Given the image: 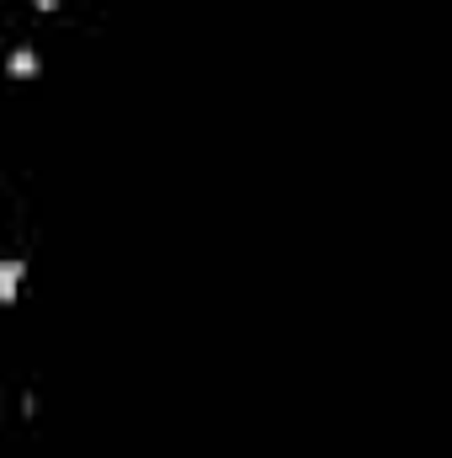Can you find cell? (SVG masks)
<instances>
[{
    "label": "cell",
    "mask_w": 452,
    "mask_h": 458,
    "mask_svg": "<svg viewBox=\"0 0 452 458\" xmlns=\"http://www.w3.org/2000/svg\"><path fill=\"white\" fill-rule=\"evenodd\" d=\"M5 69H11L16 80H32V75H37V53H32V48H16V53L5 59Z\"/></svg>",
    "instance_id": "2"
},
{
    "label": "cell",
    "mask_w": 452,
    "mask_h": 458,
    "mask_svg": "<svg viewBox=\"0 0 452 458\" xmlns=\"http://www.w3.org/2000/svg\"><path fill=\"white\" fill-rule=\"evenodd\" d=\"M32 5H37V11H53V5H59V0H32Z\"/></svg>",
    "instance_id": "3"
},
{
    "label": "cell",
    "mask_w": 452,
    "mask_h": 458,
    "mask_svg": "<svg viewBox=\"0 0 452 458\" xmlns=\"http://www.w3.org/2000/svg\"><path fill=\"white\" fill-rule=\"evenodd\" d=\"M21 261H0V304H11L16 293H21Z\"/></svg>",
    "instance_id": "1"
}]
</instances>
